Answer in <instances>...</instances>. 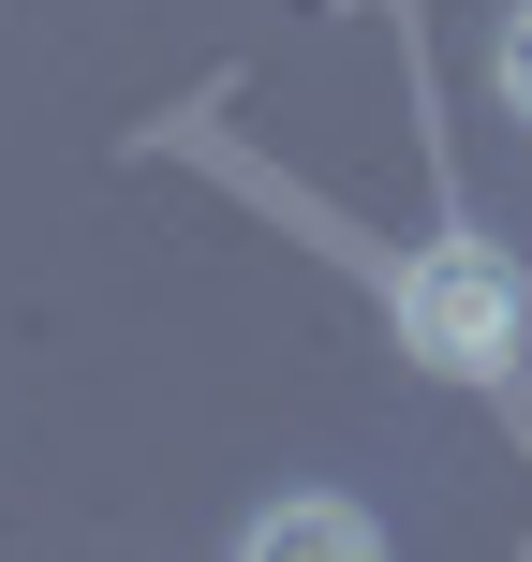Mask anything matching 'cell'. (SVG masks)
I'll list each match as a JSON object with an SVG mask.
<instances>
[{"instance_id": "cell-1", "label": "cell", "mask_w": 532, "mask_h": 562, "mask_svg": "<svg viewBox=\"0 0 532 562\" xmlns=\"http://www.w3.org/2000/svg\"><path fill=\"white\" fill-rule=\"evenodd\" d=\"M518 340H532V267L503 252V237L444 223L415 267H399V356H415V370H444V385H503Z\"/></svg>"}, {"instance_id": "cell-2", "label": "cell", "mask_w": 532, "mask_h": 562, "mask_svg": "<svg viewBox=\"0 0 532 562\" xmlns=\"http://www.w3.org/2000/svg\"><path fill=\"white\" fill-rule=\"evenodd\" d=\"M237 548H252V562H370V548H385V518L340 504V488H296V504H267Z\"/></svg>"}, {"instance_id": "cell-3", "label": "cell", "mask_w": 532, "mask_h": 562, "mask_svg": "<svg viewBox=\"0 0 532 562\" xmlns=\"http://www.w3.org/2000/svg\"><path fill=\"white\" fill-rule=\"evenodd\" d=\"M488 75H503V104L532 119V0H518V15H503V59H488Z\"/></svg>"}]
</instances>
